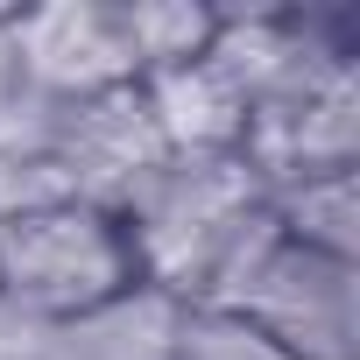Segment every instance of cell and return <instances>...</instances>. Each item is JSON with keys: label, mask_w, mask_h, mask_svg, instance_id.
Listing matches in <instances>:
<instances>
[{"label": "cell", "mask_w": 360, "mask_h": 360, "mask_svg": "<svg viewBox=\"0 0 360 360\" xmlns=\"http://www.w3.org/2000/svg\"><path fill=\"white\" fill-rule=\"evenodd\" d=\"M15 85L43 99H85L113 85H141L120 0H57V8H8Z\"/></svg>", "instance_id": "cell-5"}, {"label": "cell", "mask_w": 360, "mask_h": 360, "mask_svg": "<svg viewBox=\"0 0 360 360\" xmlns=\"http://www.w3.org/2000/svg\"><path fill=\"white\" fill-rule=\"evenodd\" d=\"M176 360H297V353H283L269 332H255V325L233 318V311H191V304H184Z\"/></svg>", "instance_id": "cell-11"}, {"label": "cell", "mask_w": 360, "mask_h": 360, "mask_svg": "<svg viewBox=\"0 0 360 360\" xmlns=\"http://www.w3.org/2000/svg\"><path fill=\"white\" fill-rule=\"evenodd\" d=\"M141 99H148V113H155V127H162V141H169L176 155L240 148V134H248V92H240V78L212 57V43H205V57H191V64H169V71L141 78Z\"/></svg>", "instance_id": "cell-8"}, {"label": "cell", "mask_w": 360, "mask_h": 360, "mask_svg": "<svg viewBox=\"0 0 360 360\" xmlns=\"http://www.w3.org/2000/svg\"><path fill=\"white\" fill-rule=\"evenodd\" d=\"M269 219L283 226V240L332 255V262H360V169L339 176H304V184L269 191Z\"/></svg>", "instance_id": "cell-9"}, {"label": "cell", "mask_w": 360, "mask_h": 360, "mask_svg": "<svg viewBox=\"0 0 360 360\" xmlns=\"http://www.w3.org/2000/svg\"><path fill=\"white\" fill-rule=\"evenodd\" d=\"M57 198H71V191H64V176L50 162H29V155L0 148V226L22 219V212H36V205H57Z\"/></svg>", "instance_id": "cell-12"}, {"label": "cell", "mask_w": 360, "mask_h": 360, "mask_svg": "<svg viewBox=\"0 0 360 360\" xmlns=\"http://www.w3.org/2000/svg\"><path fill=\"white\" fill-rule=\"evenodd\" d=\"M191 311H233L297 360H360V262L311 255L283 240L276 219L248 233L212 297Z\"/></svg>", "instance_id": "cell-3"}, {"label": "cell", "mask_w": 360, "mask_h": 360, "mask_svg": "<svg viewBox=\"0 0 360 360\" xmlns=\"http://www.w3.org/2000/svg\"><path fill=\"white\" fill-rule=\"evenodd\" d=\"M120 22L141 78L205 57V43L219 36V8H198V0H120Z\"/></svg>", "instance_id": "cell-10"}, {"label": "cell", "mask_w": 360, "mask_h": 360, "mask_svg": "<svg viewBox=\"0 0 360 360\" xmlns=\"http://www.w3.org/2000/svg\"><path fill=\"white\" fill-rule=\"evenodd\" d=\"M127 283H134V255L106 205L57 198V205H36L0 226V304L36 325L78 318V311L120 297Z\"/></svg>", "instance_id": "cell-4"}, {"label": "cell", "mask_w": 360, "mask_h": 360, "mask_svg": "<svg viewBox=\"0 0 360 360\" xmlns=\"http://www.w3.org/2000/svg\"><path fill=\"white\" fill-rule=\"evenodd\" d=\"M240 155L269 191L304 176L360 169V29L339 8H318L311 50L255 99Z\"/></svg>", "instance_id": "cell-2"}, {"label": "cell", "mask_w": 360, "mask_h": 360, "mask_svg": "<svg viewBox=\"0 0 360 360\" xmlns=\"http://www.w3.org/2000/svg\"><path fill=\"white\" fill-rule=\"evenodd\" d=\"M113 219L127 233L134 283H148L176 304H205L212 283L226 276V262L269 219V184L255 176V162L240 148H212V155L169 148L113 205Z\"/></svg>", "instance_id": "cell-1"}, {"label": "cell", "mask_w": 360, "mask_h": 360, "mask_svg": "<svg viewBox=\"0 0 360 360\" xmlns=\"http://www.w3.org/2000/svg\"><path fill=\"white\" fill-rule=\"evenodd\" d=\"M162 155H169V141H162V127H155L141 85L57 99V120H50V169L64 176L71 198L113 212Z\"/></svg>", "instance_id": "cell-6"}, {"label": "cell", "mask_w": 360, "mask_h": 360, "mask_svg": "<svg viewBox=\"0 0 360 360\" xmlns=\"http://www.w3.org/2000/svg\"><path fill=\"white\" fill-rule=\"evenodd\" d=\"M176 332H184V304L127 283L120 297L43 325V360H176Z\"/></svg>", "instance_id": "cell-7"}, {"label": "cell", "mask_w": 360, "mask_h": 360, "mask_svg": "<svg viewBox=\"0 0 360 360\" xmlns=\"http://www.w3.org/2000/svg\"><path fill=\"white\" fill-rule=\"evenodd\" d=\"M15 92V50H8V8H0V99Z\"/></svg>", "instance_id": "cell-13"}]
</instances>
